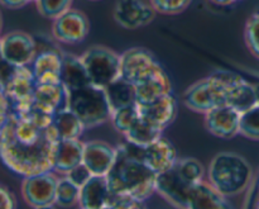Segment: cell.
I'll use <instances>...</instances> for the list:
<instances>
[{"mask_svg": "<svg viewBox=\"0 0 259 209\" xmlns=\"http://www.w3.org/2000/svg\"><path fill=\"white\" fill-rule=\"evenodd\" d=\"M55 126L42 129L30 119L10 114L2 128L0 160L19 177L53 171V162L58 142Z\"/></svg>", "mask_w": 259, "mask_h": 209, "instance_id": "6da1fadb", "label": "cell"}, {"mask_svg": "<svg viewBox=\"0 0 259 209\" xmlns=\"http://www.w3.org/2000/svg\"><path fill=\"white\" fill-rule=\"evenodd\" d=\"M143 151L129 142L116 147L115 162L106 175L114 195L146 202L156 193L157 175L143 161Z\"/></svg>", "mask_w": 259, "mask_h": 209, "instance_id": "7a4b0ae2", "label": "cell"}, {"mask_svg": "<svg viewBox=\"0 0 259 209\" xmlns=\"http://www.w3.org/2000/svg\"><path fill=\"white\" fill-rule=\"evenodd\" d=\"M253 167L235 152H219L212 157L206 171V180L225 198L243 194L249 188Z\"/></svg>", "mask_w": 259, "mask_h": 209, "instance_id": "3957f363", "label": "cell"}, {"mask_svg": "<svg viewBox=\"0 0 259 209\" xmlns=\"http://www.w3.org/2000/svg\"><path fill=\"white\" fill-rule=\"evenodd\" d=\"M238 78V74L230 71H217L189 86L182 95V103L190 111L200 114H206L217 107L227 106L228 90Z\"/></svg>", "mask_w": 259, "mask_h": 209, "instance_id": "277c9868", "label": "cell"}, {"mask_svg": "<svg viewBox=\"0 0 259 209\" xmlns=\"http://www.w3.org/2000/svg\"><path fill=\"white\" fill-rule=\"evenodd\" d=\"M67 108L78 117L86 129L110 122L111 108L105 90L94 85L68 91Z\"/></svg>", "mask_w": 259, "mask_h": 209, "instance_id": "5b68a950", "label": "cell"}, {"mask_svg": "<svg viewBox=\"0 0 259 209\" xmlns=\"http://www.w3.org/2000/svg\"><path fill=\"white\" fill-rule=\"evenodd\" d=\"M91 85L105 89L120 78V55L106 46H91L80 56Z\"/></svg>", "mask_w": 259, "mask_h": 209, "instance_id": "8992f818", "label": "cell"}, {"mask_svg": "<svg viewBox=\"0 0 259 209\" xmlns=\"http://www.w3.org/2000/svg\"><path fill=\"white\" fill-rule=\"evenodd\" d=\"M164 73L163 66L147 48L132 47L120 55V78L134 86Z\"/></svg>", "mask_w": 259, "mask_h": 209, "instance_id": "52a82bcc", "label": "cell"}, {"mask_svg": "<svg viewBox=\"0 0 259 209\" xmlns=\"http://www.w3.org/2000/svg\"><path fill=\"white\" fill-rule=\"evenodd\" d=\"M90 33V20L81 10L71 8L52 20V36L56 41L65 45H77L83 42Z\"/></svg>", "mask_w": 259, "mask_h": 209, "instance_id": "ba28073f", "label": "cell"}, {"mask_svg": "<svg viewBox=\"0 0 259 209\" xmlns=\"http://www.w3.org/2000/svg\"><path fill=\"white\" fill-rule=\"evenodd\" d=\"M57 183L58 177L55 171L23 178L22 188H20L23 199L33 209L55 204Z\"/></svg>", "mask_w": 259, "mask_h": 209, "instance_id": "9c48e42d", "label": "cell"}, {"mask_svg": "<svg viewBox=\"0 0 259 209\" xmlns=\"http://www.w3.org/2000/svg\"><path fill=\"white\" fill-rule=\"evenodd\" d=\"M3 58L15 66H30L38 53L37 41L24 30H12L0 37Z\"/></svg>", "mask_w": 259, "mask_h": 209, "instance_id": "30bf717a", "label": "cell"}, {"mask_svg": "<svg viewBox=\"0 0 259 209\" xmlns=\"http://www.w3.org/2000/svg\"><path fill=\"white\" fill-rule=\"evenodd\" d=\"M156 10L146 0H116L113 17L124 29H138L153 22Z\"/></svg>", "mask_w": 259, "mask_h": 209, "instance_id": "8fae6325", "label": "cell"}, {"mask_svg": "<svg viewBox=\"0 0 259 209\" xmlns=\"http://www.w3.org/2000/svg\"><path fill=\"white\" fill-rule=\"evenodd\" d=\"M192 187L194 184L187 182L176 166L157 175L156 193L177 209H186Z\"/></svg>", "mask_w": 259, "mask_h": 209, "instance_id": "7c38bea8", "label": "cell"}, {"mask_svg": "<svg viewBox=\"0 0 259 209\" xmlns=\"http://www.w3.org/2000/svg\"><path fill=\"white\" fill-rule=\"evenodd\" d=\"M207 132L219 138L229 140L239 134L240 113L230 106H220L204 114Z\"/></svg>", "mask_w": 259, "mask_h": 209, "instance_id": "4fadbf2b", "label": "cell"}, {"mask_svg": "<svg viewBox=\"0 0 259 209\" xmlns=\"http://www.w3.org/2000/svg\"><path fill=\"white\" fill-rule=\"evenodd\" d=\"M116 157V147L104 141L85 142L82 164L90 170L93 177H106L113 167Z\"/></svg>", "mask_w": 259, "mask_h": 209, "instance_id": "5bb4252c", "label": "cell"}, {"mask_svg": "<svg viewBox=\"0 0 259 209\" xmlns=\"http://www.w3.org/2000/svg\"><path fill=\"white\" fill-rule=\"evenodd\" d=\"M63 53L57 50H45L37 53L32 62L33 75L37 85H57L61 84V71Z\"/></svg>", "mask_w": 259, "mask_h": 209, "instance_id": "9a60e30c", "label": "cell"}, {"mask_svg": "<svg viewBox=\"0 0 259 209\" xmlns=\"http://www.w3.org/2000/svg\"><path fill=\"white\" fill-rule=\"evenodd\" d=\"M179 156L175 145L162 136L153 144L144 147L143 161L156 175L171 170L176 165Z\"/></svg>", "mask_w": 259, "mask_h": 209, "instance_id": "2e32d148", "label": "cell"}, {"mask_svg": "<svg viewBox=\"0 0 259 209\" xmlns=\"http://www.w3.org/2000/svg\"><path fill=\"white\" fill-rule=\"evenodd\" d=\"M137 108H138L142 118L151 122L152 124L164 131L176 119L177 112H179V103H177L176 96L172 93L153 101V103L147 104V106H137Z\"/></svg>", "mask_w": 259, "mask_h": 209, "instance_id": "e0dca14e", "label": "cell"}, {"mask_svg": "<svg viewBox=\"0 0 259 209\" xmlns=\"http://www.w3.org/2000/svg\"><path fill=\"white\" fill-rule=\"evenodd\" d=\"M115 195L109 188L106 177H93L80 188V209H108Z\"/></svg>", "mask_w": 259, "mask_h": 209, "instance_id": "ac0fdd59", "label": "cell"}, {"mask_svg": "<svg viewBox=\"0 0 259 209\" xmlns=\"http://www.w3.org/2000/svg\"><path fill=\"white\" fill-rule=\"evenodd\" d=\"M83 146L85 142L81 140H61L56 149L53 171L63 177L73 167L82 164Z\"/></svg>", "mask_w": 259, "mask_h": 209, "instance_id": "d6986e66", "label": "cell"}, {"mask_svg": "<svg viewBox=\"0 0 259 209\" xmlns=\"http://www.w3.org/2000/svg\"><path fill=\"white\" fill-rule=\"evenodd\" d=\"M186 209H230V205L228 198L205 179L192 187Z\"/></svg>", "mask_w": 259, "mask_h": 209, "instance_id": "ffe728a7", "label": "cell"}, {"mask_svg": "<svg viewBox=\"0 0 259 209\" xmlns=\"http://www.w3.org/2000/svg\"><path fill=\"white\" fill-rule=\"evenodd\" d=\"M68 91L62 84L57 85H35L34 106L47 113L56 114L67 108Z\"/></svg>", "mask_w": 259, "mask_h": 209, "instance_id": "44dd1931", "label": "cell"}, {"mask_svg": "<svg viewBox=\"0 0 259 209\" xmlns=\"http://www.w3.org/2000/svg\"><path fill=\"white\" fill-rule=\"evenodd\" d=\"M61 84L67 91L77 90L91 85L86 68L78 56L63 53V65L61 71Z\"/></svg>", "mask_w": 259, "mask_h": 209, "instance_id": "7402d4cb", "label": "cell"}, {"mask_svg": "<svg viewBox=\"0 0 259 209\" xmlns=\"http://www.w3.org/2000/svg\"><path fill=\"white\" fill-rule=\"evenodd\" d=\"M172 93H174L172 81L168 74L164 73L136 86V104L137 106H147V104L153 103V101Z\"/></svg>", "mask_w": 259, "mask_h": 209, "instance_id": "603a6c76", "label": "cell"}, {"mask_svg": "<svg viewBox=\"0 0 259 209\" xmlns=\"http://www.w3.org/2000/svg\"><path fill=\"white\" fill-rule=\"evenodd\" d=\"M227 106H230L240 114L257 106L254 84L249 83L239 75L228 90Z\"/></svg>", "mask_w": 259, "mask_h": 209, "instance_id": "cb8c5ba5", "label": "cell"}, {"mask_svg": "<svg viewBox=\"0 0 259 209\" xmlns=\"http://www.w3.org/2000/svg\"><path fill=\"white\" fill-rule=\"evenodd\" d=\"M104 90L108 96L111 113L116 109L124 108V107L136 106V86L124 80V79H116L110 85L106 86Z\"/></svg>", "mask_w": 259, "mask_h": 209, "instance_id": "d4e9b609", "label": "cell"}, {"mask_svg": "<svg viewBox=\"0 0 259 209\" xmlns=\"http://www.w3.org/2000/svg\"><path fill=\"white\" fill-rule=\"evenodd\" d=\"M53 126L61 140H80L86 129L78 117L68 108L61 109L55 114Z\"/></svg>", "mask_w": 259, "mask_h": 209, "instance_id": "484cf974", "label": "cell"}, {"mask_svg": "<svg viewBox=\"0 0 259 209\" xmlns=\"http://www.w3.org/2000/svg\"><path fill=\"white\" fill-rule=\"evenodd\" d=\"M163 136V129L154 126L144 118H139L134 126L124 134L126 142L139 147H147Z\"/></svg>", "mask_w": 259, "mask_h": 209, "instance_id": "4316f807", "label": "cell"}, {"mask_svg": "<svg viewBox=\"0 0 259 209\" xmlns=\"http://www.w3.org/2000/svg\"><path fill=\"white\" fill-rule=\"evenodd\" d=\"M78 199H80V188L73 184L65 175L58 178L55 204L61 208H72L78 205Z\"/></svg>", "mask_w": 259, "mask_h": 209, "instance_id": "83f0119b", "label": "cell"}, {"mask_svg": "<svg viewBox=\"0 0 259 209\" xmlns=\"http://www.w3.org/2000/svg\"><path fill=\"white\" fill-rule=\"evenodd\" d=\"M139 118H141V114H139L137 106L124 107V108L116 109L111 113L110 123L113 124L116 132L124 136Z\"/></svg>", "mask_w": 259, "mask_h": 209, "instance_id": "f1b7e54d", "label": "cell"}, {"mask_svg": "<svg viewBox=\"0 0 259 209\" xmlns=\"http://www.w3.org/2000/svg\"><path fill=\"white\" fill-rule=\"evenodd\" d=\"M176 169L181 172L182 177L190 182L191 184L196 185L205 180L206 177V170L204 165L194 157H185V159H179L176 162Z\"/></svg>", "mask_w": 259, "mask_h": 209, "instance_id": "f546056e", "label": "cell"}, {"mask_svg": "<svg viewBox=\"0 0 259 209\" xmlns=\"http://www.w3.org/2000/svg\"><path fill=\"white\" fill-rule=\"evenodd\" d=\"M239 134L252 141H259V107L240 114Z\"/></svg>", "mask_w": 259, "mask_h": 209, "instance_id": "4dcf8cb0", "label": "cell"}, {"mask_svg": "<svg viewBox=\"0 0 259 209\" xmlns=\"http://www.w3.org/2000/svg\"><path fill=\"white\" fill-rule=\"evenodd\" d=\"M244 41L250 55L259 60V10L253 13L245 22Z\"/></svg>", "mask_w": 259, "mask_h": 209, "instance_id": "1f68e13d", "label": "cell"}, {"mask_svg": "<svg viewBox=\"0 0 259 209\" xmlns=\"http://www.w3.org/2000/svg\"><path fill=\"white\" fill-rule=\"evenodd\" d=\"M73 0H37L35 7L42 17L55 20L65 12L72 8Z\"/></svg>", "mask_w": 259, "mask_h": 209, "instance_id": "d6a6232c", "label": "cell"}, {"mask_svg": "<svg viewBox=\"0 0 259 209\" xmlns=\"http://www.w3.org/2000/svg\"><path fill=\"white\" fill-rule=\"evenodd\" d=\"M156 13L164 15L181 14L191 5L192 0H149Z\"/></svg>", "mask_w": 259, "mask_h": 209, "instance_id": "836d02e7", "label": "cell"}, {"mask_svg": "<svg viewBox=\"0 0 259 209\" xmlns=\"http://www.w3.org/2000/svg\"><path fill=\"white\" fill-rule=\"evenodd\" d=\"M65 177H67L73 184L77 185L78 188H81L93 178V174H91L90 170H89L85 165L80 164L76 167H73V169L71 170L67 175H65Z\"/></svg>", "mask_w": 259, "mask_h": 209, "instance_id": "e575fe53", "label": "cell"}, {"mask_svg": "<svg viewBox=\"0 0 259 209\" xmlns=\"http://www.w3.org/2000/svg\"><path fill=\"white\" fill-rule=\"evenodd\" d=\"M108 209H147L144 202L131 197H114Z\"/></svg>", "mask_w": 259, "mask_h": 209, "instance_id": "d590c367", "label": "cell"}, {"mask_svg": "<svg viewBox=\"0 0 259 209\" xmlns=\"http://www.w3.org/2000/svg\"><path fill=\"white\" fill-rule=\"evenodd\" d=\"M18 66L13 65L9 61L7 60H0V84L3 86V91H4V88L8 85L10 80L14 78V75L17 74Z\"/></svg>", "mask_w": 259, "mask_h": 209, "instance_id": "8d00e7d4", "label": "cell"}, {"mask_svg": "<svg viewBox=\"0 0 259 209\" xmlns=\"http://www.w3.org/2000/svg\"><path fill=\"white\" fill-rule=\"evenodd\" d=\"M17 197L4 184H0V209H17Z\"/></svg>", "mask_w": 259, "mask_h": 209, "instance_id": "74e56055", "label": "cell"}, {"mask_svg": "<svg viewBox=\"0 0 259 209\" xmlns=\"http://www.w3.org/2000/svg\"><path fill=\"white\" fill-rule=\"evenodd\" d=\"M12 113V103H10L9 99L7 98L4 93H0V128H3V126L7 123Z\"/></svg>", "mask_w": 259, "mask_h": 209, "instance_id": "f35d334b", "label": "cell"}, {"mask_svg": "<svg viewBox=\"0 0 259 209\" xmlns=\"http://www.w3.org/2000/svg\"><path fill=\"white\" fill-rule=\"evenodd\" d=\"M29 3V0H0V4L8 9H19L25 7Z\"/></svg>", "mask_w": 259, "mask_h": 209, "instance_id": "ab89813d", "label": "cell"}, {"mask_svg": "<svg viewBox=\"0 0 259 209\" xmlns=\"http://www.w3.org/2000/svg\"><path fill=\"white\" fill-rule=\"evenodd\" d=\"M209 2L215 5H219V7H230V5L238 4V3H242L244 0H209Z\"/></svg>", "mask_w": 259, "mask_h": 209, "instance_id": "60d3db41", "label": "cell"}, {"mask_svg": "<svg viewBox=\"0 0 259 209\" xmlns=\"http://www.w3.org/2000/svg\"><path fill=\"white\" fill-rule=\"evenodd\" d=\"M254 88H255V96H257V106L259 107V83L254 84Z\"/></svg>", "mask_w": 259, "mask_h": 209, "instance_id": "b9f144b4", "label": "cell"}, {"mask_svg": "<svg viewBox=\"0 0 259 209\" xmlns=\"http://www.w3.org/2000/svg\"><path fill=\"white\" fill-rule=\"evenodd\" d=\"M34 209H57V208H56V204H50V205H43V207H38Z\"/></svg>", "mask_w": 259, "mask_h": 209, "instance_id": "7bdbcfd3", "label": "cell"}, {"mask_svg": "<svg viewBox=\"0 0 259 209\" xmlns=\"http://www.w3.org/2000/svg\"><path fill=\"white\" fill-rule=\"evenodd\" d=\"M3 29V17H2V12H0V32Z\"/></svg>", "mask_w": 259, "mask_h": 209, "instance_id": "ee69618b", "label": "cell"}, {"mask_svg": "<svg viewBox=\"0 0 259 209\" xmlns=\"http://www.w3.org/2000/svg\"><path fill=\"white\" fill-rule=\"evenodd\" d=\"M0 60H3V51H2V41H0Z\"/></svg>", "mask_w": 259, "mask_h": 209, "instance_id": "f6af8a7d", "label": "cell"}, {"mask_svg": "<svg viewBox=\"0 0 259 209\" xmlns=\"http://www.w3.org/2000/svg\"><path fill=\"white\" fill-rule=\"evenodd\" d=\"M254 209H259V197L257 199V202H255V205H254Z\"/></svg>", "mask_w": 259, "mask_h": 209, "instance_id": "bcb514c9", "label": "cell"}, {"mask_svg": "<svg viewBox=\"0 0 259 209\" xmlns=\"http://www.w3.org/2000/svg\"><path fill=\"white\" fill-rule=\"evenodd\" d=\"M0 93H3V86H2V84H0Z\"/></svg>", "mask_w": 259, "mask_h": 209, "instance_id": "7dc6e473", "label": "cell"}, {"mask_svg": "<svg viewBox=\"0 0 259 209\" xmlns=\"http://www.w3.org/2000/svg\"><path fill=\"white\" fill-rule=\"evenodd\" d=\"M37 2V0H29V3H35Z\"/></svg>", "mask_w": 259, "mask_h": 209, "instance_id": "c3c4849f", "label": "cell"}, {"mask_svg": "<svg viewBox=\"0 0 259 209\" xmlns=\"http://www.w3.org/2000/svg\"><path fill=\"white\" fill-rule=\"evenodd\" d=\"M0 137H2V128H0Z\"/></svg>", "mask_w": 259, "mask_h": 209, "instance_id": "681fc988", "label": "cell"}, {"mask_svg": "<svg viewBox=\"0 0 259 209\" xmlns=\"http://www.w3.org/2000/svg\"><path fill=\"white\" fill-rule=\"evenodd\" d=\"M91 2H98V0H91Z\"/></svg>", "mask_w": 259, "mask_h": 209, "instance_id": "f907efd6", "label": "cell"}, {"mask_svg": "<svg viewBox=\"0 0 259 209\" xmlns=\"http://www.w3.org/2000/svg\"><path fill=\"white\" fill-rule=\"evenodd\" d=\"M258 188H259V182H258Z\"/></svg>", "mask_w": 259, "mask_h": 209, "instance_id": "816d5d0a", "label": "cell"}]
</instances>
